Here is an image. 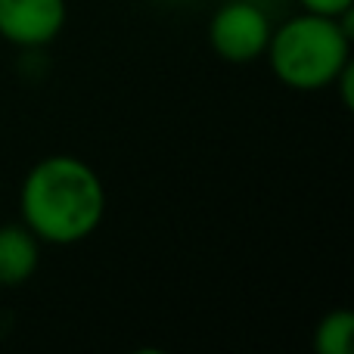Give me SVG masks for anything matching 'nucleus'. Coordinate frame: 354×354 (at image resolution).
Masks as SVG:
<instances>
[{
  "label": "nucleus",
  "mask_w": 354,
  "mask_h": 354,
  "mask_svg": "<svg viewBox=\"0 0 354 354\" xmlns=\"http://www.w3.org/2000/svg\"><path fill=\"white\" fill-rule=\"evenodd\" d=\"M106 218V183L72 153L44 156L19 187V221L41 243L75 245L100 230Z\"/></svg>",
  "instance_id": "f257e3e1"
},
{
  "label": "nucleus",
  "mask_w": 354,
  "mask_h": 354,
  "mask_svg": "<svg viewBox=\"0 0 354 354\" xmlns=\"http://www.w3.org/2000/svg\"><path fill=\"white\" fill-rule=\"evenodd\" d=\"M264 59L289 91H326L351 66V16L299 12L270 31Z\"/></svg>",
  "instance_id": "f03ea898"
},
{
  "label": "nucleus",
  "mask_w": 354,
  "mask_h": 354,
  "mask_svg": "<svg viewBox=\"0 0 354 354\" xmlns=\"http://www.w3.org/2000/svg\"><path fill=\"white\" fill-rule=\"evenodd\" d=\"M270 31H274L270 16L252 0H227L208 19V44L214 56L230 66H249L255 59H264Z\"/></svg>",
  "instance_id": "7ed1b4c3"
},
{
  "label": "nucleus",
  "mask_w": 354,
  "mask_h": 354,
  "mask_svg": "<svg viewBox=\"0 0 354 354\" xmlns=\"http://www.w3.org/2000/svg\"><path fill=\"white\" fill-rule=\"evenodd\" d=\"M66 0H0V37L12 47L41 50L62 35Z\"/></svg>",
  "instance_id": "20e7f679"
},
{
  "label": "nucleus",
  "mask_w": 354,
  "mask_h": 354,
  "mask_svg": "<svg viewBox=\"0 0 354 354\" xmlns=\"http://www.w3.org/2000/svg\"><path fill=\"white\" fill-rule=\"evenodd\" d=\"M41 268V239L22 224H0V289H19Z\"/></svg>",
  "instance_id": "39448f33"
},
{
  "label": "nucleus",
  "mask_w": 354,
  "mask_h": 354,
  "mask_svg": "<svg viewBox=\"0 0 354 354\" xmlns=\"http://www.w3.org/2000/svg\"><path fill=\"white\" fill-rule=\"evenodd\" d=\"M354 342V314L348 308L324 314L320 324L314 326V348L317 354H351Z\"/></svg>",
  "instance_id": "423d86ee"
},
{
  "label": "nucleus",
  "mask_w": 354,
  "mask_h": 354,
  "mask_svg": "<svg viewBox=\"0 0 354 354\" xmlns=\"http://www.w3.org/2000/svg\"><path fill=\"white\" fill-rule=\"evenodd\" d=\"M299 3H301V10H305V12L342 19V16H351V3H354V0H299Z\"/></svg>",
  "instance_id": "0eeeda50"
}]
</instances>
